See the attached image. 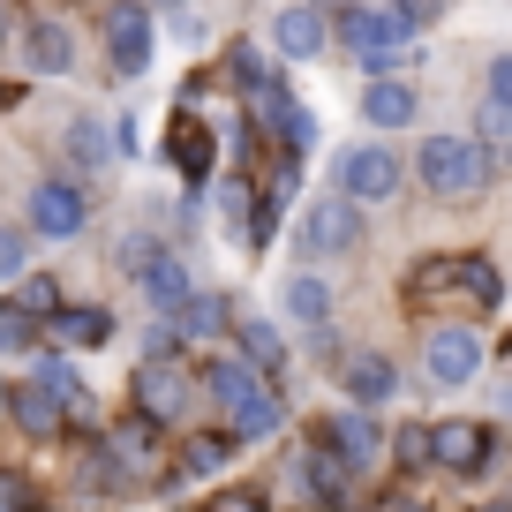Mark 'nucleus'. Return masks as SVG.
<instances>
[{
	"instance_id": "19",
	"label": "nucleus",
	"mask_w": 512,
	"mask_h": 512,
	"mask_svg": "<svg viewBox=\"0 0 512 512\" xmlns=\"http://www.w3.org/2000/svg\"><path fill=\"white\" fill-rule=\"evenodd\" d=\"M415 113H422V91H415L407 76H377V83L362 91V121H369V128H407Z\"/></svg>"
},
{
	"instance_id": "33",
	"label": "nucleus",
	"mask_w": 512,
	"mask_h": 512,
	"mask_svg": "<svg viewBox=\"0 0 512 512\" xmlns=\"http://www.w3.org/2000/svg\"><path fill=\"white\" fill-rule=\"evenodd\" d=\"M23 264H31V234H23V226H0V279H23Z\"/></svg>"
},
{
	"instance_id": "42",
	"label": "nucleus",
	"mask_w": 512,
	"mask_h": 512,
	"mask_svg": "<svg viewBox=\"0 0 512 512\" xmlns=\"http://www.w3.org/2000/svg\"><path fill=\"white\" fill-rule=\"evenodd\" d=\"M144 8H159V16H174V8H189V0H144Z\"/></svg>"
},
{
	"instance_id": "3",
	"label": "nucleus",
	"mask_w": 512,
	"mask_h": 512,
	"mask_svg": "<svg viewBox=\"0 0 512 512\" xmlns=\"http://www.w3.org/2000/svg\"><path fill=\"white\" fill-rule=\"evenodd\" d=\"M189 407H196V377L181 369V354H144V369H136V415L166 430Z\"/></svg>"
},
{
	"instance_id": "45",
	"label": "nucleus",
	"mask_w": 512,
	"mask_h": 512,
	"mask_svg": "<svg viewBox=\"0 0 512 512\" xmlns=\"http://www.w3.org/2000/svg\"><path fill=\"white\" fill-rule=\"evenodd\" d=\"M0 407H8V384H0Z\"/></svg>"
},
{
	"instance_id": "28",
	"label": "nucleus",
	"mask_w": 512,
	"mask_h": 512,
	"mask_svg": "<svg viewBox=\"0 0 512 512\" xmlns=\"http://www.w3.org/2000/svg\"><path fill=\"white\" fill-rule=\"evenodd\" d=\"M219 219H226V226H241V241H249V226H256V189H249L241 174H226V181H219Z\"/></svg>"
},
{
	"instance_id": "15",
	"label": "nucleus",
	"mask_w": 512,
	"mask_h": 512,
	"mask_svg": "<svg viewBox=\"0 0 512 512\" xmlns=\"http://www.w3.org/2000/svg\"><path fill=\"white\" fill-rule=\"evenodd\" d=\"M23 68L31 76H68L76 68V31L61 16H31L23 23Z\"/></svg>"
},
{
	"instance_id": "10",
	"label": "nucleus",
	"mask_w": 512,
	"mask_h": 512,
	"mask_svg": "<svg viewBox=\"0 0 512 512\" xmlns=\"http://www.w3.org/2000/svg\"><path fill=\"white\" fill-rule=\"evenodd\" d=\"M317 437H324L347 467H377V460H384V430L369 422V407H339V415H324Z\"/></svg>"
},
{
	"instance_id": "32",
	"label": "nucleus",
	"mask_w": 512,
	"mask_h": 512,
	"mask_svg": "<svg viewBox=\"0 0 512 512\" xmlns=\"http://www.w3.org/2000/svg\"><path fill=\"white\" fill-rule=\"evenodd\" d=\"M505 136H512V106L482 98V113H475V144H482V151H505Z\"/></svg>"
},
{
	"instance_id": "20",
	"label": "nucleus",
	"mask_w": 512,
	"mask_h": 512,
	"mask_svg": "<svg viewBox=\"0 0 512 512\" xmlns=\"http://www.w3.org/2000/svg\"><path fill=\"white\" fill-rule=\"evenodd\" d=\"M8 415H16V430H23V437H61V430H68V407L53 400V392H46L38 377L8 392Z\"/></svg>"
},
{
	"instance_id": "9",
	"label": "nucleus",
	"mask_w": 512,
	"mask_h": 512,
	"mask_svg": "<svg viewBox=\"0 0 512 512\" xmlns=\"http://www.w3.org/2000/svg\"><path fill=\"white\" fill-rule=\"evenodd\" d=\"M204 392L219 400V415H226V422H241L256 400H264V392H272V384H264V369H249V362H241V354H211Z\"/></svg>"
},
{
	"instance_id": "30",
	"label": "nucleus",
	"mask_w": 512,
	"mask_h": 512,
	"mask_svg": "<svg viewBox=\"0 0 512 512\" xmlns=\"http://www.w3.org/2000/svg\"><path fill=\"white\" fill-rule=\"evenodd\" d=\"M38 347V317H23L16 302H0V354H23Z\"/></svg>"
},
{
	"instance_id": "38",
	"label": "nucleus",
	"mask_w": 512,
	"mask_h": 512,
	"mask_svg": "<svg viewBox=\"0 0 512 512\" xmlns=\"http://www.w3.org/2000/svg\"><path fill=\"white\" fill-rule=\"evenodd\" d=\"M144 354H181V339H174V317H159V324H151V339H144Z\"/></svg>"
},
{
	"instance_id": "2",
	"label": "nucleus",
	"mask_w": 512,
	"mask_h": 512,
	"mask_svg": "<svg viewBox=\"0 0 512 512\" xmlns=\"http://www.w3.org/2000/svg\"><path fill=\"white\" fill-rule=\"evenodd\" d=\"M422 23L407 16L400 0H339L332 38H347V53H384V46H415Z\"/></svg>"
},
{
	"instance_id": "22",
	"label": "nucleus",
	"mask_w": 512,
	"mask_h": 512,
	"mask_svg": "<svg viewBox=\"0 0 512 512\" xmlns=\"http://www.w3.org/2000/svg\"><path fill=\"white\" fill-rule=\"evenodd\" d=\"M302 482H309V490H317V497H324V505H332V512H347L354 467H347V460H339V452H332V445H324V437H317V445L302 452Z\"/></svg>"
},
{
	"instance_id": "6",
	"label": "nucleus",
	"mask_w": 512,
	"mask_h": 512,
	"mask_svg": "<svg viewBox=\"0 0 512 512\" xmlns=\"http://www.w3.org/2000/svg\"><path fill=\"white\" fill-rule=\"evenodd\" d=\"M339 196H354V204H384V196H400V159L384 144H354V151H339Z\"/></svg>"
},
{
	"instance_id": "26",
	"label": "nucleus",
	"mask_w": 512,
	"mask_h": 512,
	"mask_svg": "<svg viewBox=\"0 0 512 512\" xmlns=\"http://www.w3.org/2000/svg\"><path fill=\"white\" fill-rule=\"evenodd\" d=\"M241 362H249V369L287 362V339H279V324H272V317H249V324H241Z\"/></svg>"
},
{
	"instance_id": "29",
	"label": "nucleus",
	"mask_w": 512,
	"mask_h": 512,
	"mask_svg": "<svg viewBox=\"0 0 512 512\" xmlns=\"http://www.w3.org/2000/svg\"><path fill=\"white\" fill-rule=\"evenodd\" d=\"M279 422H287V400H279V392H264V400H256L241 422H226V430H234V437H279Z\"/></svg>"
},
{
	"instance_id": "44",
	"label": "nucleus",
	"mask_w": 512,
	"mask_h": 512,
	"mask_svg": "<svg viewBox=\"0 0 512 512\" xmlns=\"http://www.w3.org/2000/svg\"><path fill=\"white\" fill-rule=\"evenodd\" d=\"M482 512H512V505H482Z\"/></svg>"
},
{
	"instance_id": "17",
	"label": "nucleus",
	"mask_w": 512,
	"mask_h": 512,
	"mask_svg": "<svg viewBox=\"0 0 512 512\" xmlns=\"http://www.w3.org/2000/svg\"><path fill=\"white\" fill-rule=\"evenodd\" d=\"M226 324H234L226 294H196V287H189V302L174 309V339H181V347H219Z\"/></svg>"
},
{
	"instance_id": "34",
	"label": "nucleus",
	"mask_w": 512,
	"mask_h": 512,
	"mask_svg": "<svg viewBox=\"0 0 512 512\" xmlns=\"http://www.w3.org/2000/svg\"><path fill=\"white\" fill-rule=\"evenodd\" d=\"M392 452H400V467H430V430H422V422H400Z\"/></svg>"
},
{
	"instance_id": "24",
	"label": "nucleus",
	"mask_w": 512,
	"mask_h": 512,
	"mask_svg": "<svg viewBox=\"0 0 512 512\" xmlns=\"http://www.w3.org/2000/svg\"><path fill=\"white\" fill-rule=\"evenodd\" d=\"M113 144H121V136H113L106 121H91V113H83V121L68 128V151H76V166H83V174H98V166L113 159Z\"/></svg>"
},
{
	"instance_id": "4",
	"label": "nucleus",
	"mask_w": 512,
	"mask_h": 512,
	"mask_svg": "<svg viewBox=\"0 0 512 512\" xmlns=\"http://www.w3.org/2000/svg\"><path fill=\"white\" fill-rule=\"evenodd\" d=\"M294 241H302L309 256H347L354 241H362V204L354 196H317V204L302 211V226H294Z\"/></svg>"
},
{
	"instance_id": "43",
	"label": "nucleus",
	"mask_w": 512,
	"mask_h": 512,
	"mask_svg": "<svg viewBox=\"0 0 512 512\" xmlns=\"http://www.w3.org/2000/svg\"><path fill=\"white\" fill-rule=\"evenodd\" d=\"M0 46H8V8H0Z\"/></svg>"
},
{
	"instance_id": "21",
	"label": "nucleus",
	"mask_w": 512,
	"mask_h": 512,
	"mask_svg": "<svg viewBox=\"0 0 512 512\" xmlns=\"http://www.w3.org/2000/svg\"><path fill=\"white\" fill-rule=\"evenodd\" d=\"M166 159L196 181V174H211V159H219V136H211L196 113H174V128H166Z\"/></svg>"
},
{
	"instance_id": "31",
	"label": "nucleus",
	"mask_w": 512,
	"mask_h": 512,
	"mask_svg": "<svg viewBox=\"0 0 512 512\" xmlns=\"http://www.w3.org/2000/svg\"><path fill=\"white\" fill-rule=\"evenodd\" d=\"M16 309H23V317H53V309H61V287H53V279L46 272H23V287H16Z\"/></svg>"
},
{
	"instance_id": "16",
	"label": "nucleus",
	"mask_w": 512,
	"mask_h": 512,
	"mask_svg": "<svg viewBox=\"0 0 512 512\" xmlns=\"http://www.w3.org/2000/svg\"><path fill=\"white\" fill-rule=\"evenodd\" d=\"M324 38H332V23H324L317 0H294V8H279V23H272V46L287 53V61H317Z\"/></svg>"
},
{
	"instance_id": "13",
	"label": "nucleus",
	"mask_w": 512,
	"mask_h": 512,
	"mask_svg": "<svg viewBox=\"0 0 512 512\" xmlns=\"http://www.w3.org/2000/svg\"><path fill=\"white\" fill-rule=\"evenodd\" d=\"M430 377L437 384L482 377V332H475V324H437V332H430Z\"/></svg>"
},
{
	"instance_id": "5",
	"label": "nucleus",
	"mask_w": 512,
	"mask_h": 512,
	"mask_svg": "<svg viewBox=\"0 0 512 512\" xmlns=\"http://www.w3.org/2000/svg\"><path fill=\"white\" fill-rule=\"evenodd\" d=\"M98 38H106V61L121 68V76H144L151 68V8L144 0H106Z\"/></svg>"
},
{
	"instance_id": "14",
	"label": "nucleus",
	"mask_w": 512,
	"mask_h": 512,
	"mask_svg": "<svg viewBox=\"0 0 512 512\" xmlns=\"http://www.w3.org/2000/svg\"><path fill=\"white\" fill-rule=\"evenodd\" d=\"M249 113L272 128V136H287V151H309V144H317V121L302 113V98H294L287 83H264V91H249Z\"/></svg>"
},
{
	"instance_id": "18",
	"label": "nucleus",
	"mask_w": 512,
	"mask_h": 512,
	"mask_svg": "<svg viewBox=\"0 0 512 512\" xmlns=\"http://www.w3.org/2000/svg\"><path fill=\"white\" fill-rule=\"evenodd\" d=\"M136 287H144V302L159 309V317H174V309L189 302V264L166 256V249H151L144 264H136Z\"/></svg>"
},
{
	"instance_id": "27",
	"label": "nucleus",
	"mask_w": 512,
	"mask_h": 512,
	"mask_svg": "<svg viewBox=\"0 0 512 512\" xmlns=\"http://www.w3.org/2000/svg\"><path fill=\"white\" fill-rule=\"evenodd\" d=\"M452 279L467 287V302H475V309H497V302H505V279H497L490 256H467V264H452Z\"/></svg>"
},
{
	"instance_id": "25",
	"label": "nucleus",
	"mask_w": 512,
	"mask_h": 512,
	"mask_svg": "<svg viewBox=\"0 0 512 512\" xmlns=\"http://www.w3.org/2000/svg\"><path fill=\"white\" fill-rule=\"evenodd\" d=\"M234 445H241V437L234 430H226V437H189V445H181V475H196V482H204V475H219V467L226 460H234Z\"/></svg>"
},
{
	"instance_id": "35",
	"label": "nucleus",
	"mask_w": 512,
	"mask_h": 512,
	"mask_svg": "<svg viewBox=\"0 0 512 512\" xmlns=\"http://www.w3.org/2000/svg\"><path fill=\"white\" fill-rule=\"evenodd\" d=\"M234 76H241V91H264V83H272V76H264V53H256V46H234Z\"/></svg>"
},
{
	"instance_id": "1",
	"label": "nucleus",
	"mask_w": 512,
	"mask_h": 512,
	"mask_svg": "<svg viewBox=\"0 0 512 512\" xmlns=\"http://www.w3.org/2000/svg\"><path fill=\"white\" fill-rule=\"evenodd\" d=\"M497 174V159L475 144V136H422L415 151V181L437 196V204H467V196H482Z\"/></svg>"
},
{
	"instance_id": "8",
	"label": "nucleus",
	"mask_w": 512,
	"mask_h": 512,
	"mask_svg": "<svg viewBox=\"0 0 512 512\" xmlns=\"http://www.w3.org/2000/svg\"><path fill=\"white\" fill-rule=\"evenodd\" d=\"M38 339H53L61 354L106 347V339H113V309L106 302H61L53 317H38Z\"/></svg>"
},
{
	"instance_id": "41",
	"label": "nucleus",
	"mask_w": 512,
	"mask_h": 512,
	"mask_svg": "<svg viewBox=\"0 0 512 512\" xmlns=\"http://www.w3.org/2000/svg\"><path fill=\"white\" fill-rule=\"evenodd\" d=\"M377 512H430V505H422V497H400V490H392V497H384Z\"/></svg>"
},
{
	"instance_id": "12",
	"label": "nucleus",
	"mask_w": 512,
	"mask_h": 512,
	"mask_svg": "<svg viewBox=\"0 0 512 512\" xmlns=\"http://www.w3.org/2000/svg\"><path fill=\"white\" fill-rule=\"evenodd\" d=\"M430 467H445V475H482V467H490V430H482V422H437L430 430Z\"/></svg>"
},
{
	"instance_id": "37",
	"label": "nucleus",
	"mask_w": 512,
	"mask_h": 512,
	"mask_svg": "<svg viewBox=\"0 0 512 512\" xmlns=\"http://www.w3.org/2000/svg\"><path fill=\"white\" fill-rule=\"evenodd\" d=\"M490 98H497V106H512V53H497V61H490Z\"/></svg>"
},
{
	"instance_id": "7",
	"label": "nucleus",
	"mask_w": 512,
	"mask_h": 512,
	"mask_svg": "<svg viewBox=\"0 0 512 512\" xmlns=\"http://www.w3.org/2000/svg\"><path fill=\"white\" fill-rule=\"evenodd\" d=\"M83 219H91V196L76 181H38L31 189V234L38 241H76Z\"/></svg>"
},
{
	"instance_id": "36",
	"label": "nucleus",
	"mask_w": 512,
	"mask_h": 512,
	"mask_svg": "<svg viewBox=\"0 0 512 512\" xmlns=\"http://www.w3.org/2000/svg\"><path fill=\"white\" fill-rule=\"evenodd\" d=\"M204 512H272V505H264V490H219Z\"/></svg>"
},
{
	"instance_id": "39",
	"label": "nucleus",
	"mask_w": 512,
	"mask_h": 512,
	"mask_svg": "<svg viewBox=\"0 0 512 512\" xmlns=\"http://www.w3.org/2000/svg\"><path fill=\"white\" fill-rule=\"evenodd\" d=\"M400 8H407L415 23H437V16H445V0H400Z\"/></svg>"
},
{
	"instance_id": "23",
	"label": "nucleus",
	"mask_w": 512,
	"mask_h": 512,
	"mask_svg": "<svg viewBox=\"0 0 512 512\" xmlns=\"http://www.w3.org/2000/svg\"><path fill=\"white\" fill-rule=\"evenodd\" d=\"M279 309H287L294 324H324L332 317V279L324 272H294L287 287H279Z\"/></svg>"
},
{
	"instance_id": "40",
	"label": "nucleus",
	"mask_w": 512,
	"mask_h": 512,
	"mask_svg": "<svg viewBox=\"0 0 512 512\" xmlns=\"http://www.w3.org/2000/svg\"><path fill=\"white\" fill-rule=\"evenodd\" d=\"M0 505H8V512H23V505H31V497H23V482H16V475H0Z\"/></svg>"
},
{
	"instance_id": "11",
	"label": "nucleus",
	"mask_w": 512,
	"mask_h": 512,
	"mask_svg": "<svg viewBox=\"0 0 512 512\" xmlns=\"http://www.w3.org/2000/svg\"><path fill=\"white\" fill-rule=\"evenodd\" d=\"M339 400L377 415L384 400H400V369L384 362V354H339Z\"/></svg>"
}]
</instances>
